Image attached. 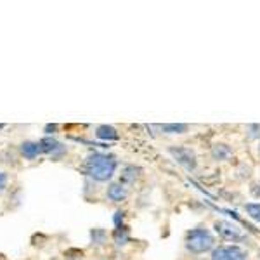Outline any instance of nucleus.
Segmentation results:
<instances>
[{
  "label": "nucleus",
  "instance_id": "obj_1",
  "mask_svg": "<svg viewBox=\"0 0 260 260\" xmlns=\"http://www.w3.org/2000/svg\"><path fill=\"white\" fill-rule=\"evenodd\" d=\"M83 170H85V174H89L94 180L104 182V180H110L113 177V174H115L116 160L113 156H108V154L94 153L85 160Z\"/></svg>",
  "mask_w": 260,
  "mask_h": 260
},
{
  "label": "nucleus",
  "instance_id": "obj_2",
  "mask_svg": "<svg viewBox=\"0 0 260 260\" xmlns=\"http://www.w3.org/2000/svg\"><path fill=\"white\" fill-rule=\"evenodd\" d=\"M186 248L194 255L213 251L215 248V236L207 228H194L186 233Z\"/></svg>",
  "mask_w": 260,
  "mask_h": 260
},
{
  "label": "nucleus",
  "instance_id": "obj_3",
  "mask_svg": "<svg viewBox=\"0 0 260 260\" xmlns=\"http://www.w3.org/2000/svg\"><path fill=\"white\" fill-rule=\"evenodd\" d=\"M169 153L172 154V158H174L179 165L184 167V169L194 170L196 167H198V160H196L194 151L189 148H184V146H170Z\"/></svg>",
  "mask_w": 260,
  "mask_h": 260
},
{
  "label": "nucleus",
  "instance_id": "obj_4",
  "mask_svg": "<svg viewBox=\"0 0 260 260\" xmlns=\"http://www.w3.org/2000/svg\"><path fill=\"white\" fill-rule=\"evenodd\" d=\"M213 228H215V233L219 234L222 240H228L233 243H240L245 240L243 231L238 228V225L231 224L228 220H217L215 224H213Z\"/></svg>",
  "mask_w": 260,
  "mask_h": 260
},
{
  "label": "nucleus",
  "instance_id": "obj_5",
  "mask_svg": "<svg viewBox=\"0 0 260 260\" xmlns=\"http://www.w3.org/2000/svg\"><path fill=\"white\" fill-rule=\"evenodd\" d=\"M248 253L238 245L215 246L212 251V260H246Z\"/></svg>",
  "mask_w": 260,
  "mask_h": 260
},
{
  "label": "nucleus",
  "instance_id": "obj_6",
  "mask_svg": "<svg viewBox=\"0 0 260 260\" xmlns=\"http://www.w3.org/2000/svg\"><path fill=\"white\" fill-rule=\"evenodd\" d=\"M127 187L123 186V184H111L110 187H108L106 191V196L110 198L111 201H115V203H118V201H123L127 198Z\"/></svg>",
  "mask_w": 260,
  "mask_h": 260
},
{
  "label": "nucleus",
  "instance_id": "obj_7",
  "mask_svg": "<svg viewBox=\"0 0 260 260\" xmlns=\"http://www.w3.org/2000/svg\"><path fill=\"white\" fill-rule=\"evenodd\" d=\"M39 146H40V151L42 153H50V154H54V153H62L64 151V148H62V144L61 142H57L56 139H52V137H44L40 142H39Z\"/></svg>",
  "mask_w": 260,
  "mask_h": 260
},
{
  "label": "nucleus",
  "instance_id": "obj_8",
  "mask_svg": "<svg viewBox=\"0 0 260 260\" xmlns=\"http://www.w3.org/2000/svg\"><path fill=\"white\" fill-rule=\"evenodd\" d=\"M231 154H233V149H231L228 144H224V142H217V144L212 146V158L213 160L224 161V160H228Z\"/></svg>",
  "mask_w": 260,
  "mask_h": 260
},
{
  "label": "nucleus",
  "instance_id": "obj_9",
  "mask_svg": "<svg viewBox=\"0 0 260 260\" xmlns=\"http://www.w3.org/2000/svg\"><path fill=\"white\" fill-rule=\"evenodd\" d=\"M95 136L103 141H116L118 139V132H116V128L110 127V125H101V127H98V130H95Z\"/></svg>",
  "mask_w": 260,
  "mask_h": 260
},
{
  "label": "nucleus",
  "instance_id": "obj_10",
  "mask_svg": "<svg viewBox=\"0 0 260 260\" xmlns=\"http://www.w3.org/2000/svg\"><path fill=\"white\" fill-rule=\"evenodd\" d=\"M21 153L24 154V158H28V160H33V158L39 156V153H42L40 151V146L39 142H23V146H21Z\"/></svg>",
  "mask_w": 260,
  "mask_h": 260
},
{
  "label": "nucleus",
  "instance_id": "obj_11",
  "mask_svg": "<svg viewBox=\"0 0 260 260\" xmlns=\"http://www.w3.org/2000/svg\"><path fill=\"white\" fill-rule=\"evenodd\" d=\"M158 128L165 134H186L189 130V125L187 123H163L158 125Z\"/></svg>",
  "mask_w": 260,
  "mask_h": 260
},
{
  "label": "nucleus",
  "instance_id": "obj_12",
  "mask_svg": "<svg viewBox=\"0 0 260 260\" xmlns=\"http://www.w3.org/2000/svg\"><path fill=\"white\" fill-rule=\"evenodd\" d=\"M113 238H115V243L118 246L125 245V243L128 241V229L127 228H118L115 229V233H113Z\"/></svg>",
  "mask_w": 260,
  "mask_h": 260
},
{
  "label": "nucleus",
  "instance_id": "obj_13",
  "mask_svg": "<svg viewBox=\"0 0 260 260\" xmlns=\"http://www.w3.org/2000/svg\"><path fill=\"white\" fill-rule=\"evenodd\" d=\"M245 212L248 213L250 219L260 222V203H246Z\"/></svg>",
  "mask_w": 260,
  "mask_h": 260
},
{
  "label": "nucleus",
  "instance_id": "obj_14",
  "mask_svg": "<svg viewBox=\"0 0 260 260\" xmlns=\"http://www.w3.org/2000/svg\"><path fill=\"white\" fill-rule=\"evenodd\" d=\"M246 136H248L250 139H260V125L258 123L246 125Z\"/></svg>",
  "mask_w": 260,
  "mask_h": 260
},
{
  "label": "nucleus",
  "instance_id": "obj_15",
  "mask_svg": "<svg viewBox=\"0 0 260 260\" xmlns=\"http://www.w3.org/2000/svg\"><path fill=\"white\" fill-rule=\"evenodd\" d=\"M136 172H137L136 167H125V169H123V175H121V179L127 180V182H132V180H136V177H137Z\"/></svg>",
  "mask_w": 260,
  "mask_h": 260
},
{
  "label": "nucleus",
  "instance_id": "obj_16",
  "mask_svg": "<svg viewBox=\"0 0 260 260\" xmlns=\"http://www.w3.org/2000/svg\"><path fill=\"white\" fill-rule=\"evenodd\" d=\"M251 192H253L255 196H260V180L253 184V187H251Z\"/></svg>",
  "mask_w": 260,
  "mask_h": 260
},
{
  "label": "nucleus",
  "instance_id": "obj_17",
  "mask_svg": "<svg viewBox=\"0 0 260 260\" xmlns=\"http://www.w3.org/2000/svg\"><path fill=\"white\" fill-rule=\"evenodd\" d=\"M4 187H6V175L0 172V191H2Z\"/></svg>",
  "mask_w": 260,
  "mask_h": 260
},
{
  "label": "nucleus",
  "instance_id": "obj_18",
  "mask_svg": "<svg viewBox=\"0 0 260 260\" xmlns=\"http://www.w3.org/2000/svg\"><path fill=\"white\" fill-rule=\"evenodd\" d=\"M0 128H4V125H2V123H0Z\"/></svg>",
  "mask_w": 260,
  "mask_h": 260
},
{
  "label": "nucleus",
  "instance_id": "obj_19",
  "mask_svg": "<svg viewBox=\"0 0 260 260\" xmlns=\"http://www.w3.org/2000/svg\"><path fill=\"white\" fill-rule=\"evenodd\" d=\"M258 154H260V144H258Z\"/></svg>",
  "mask_w": 260,
  "mask_h": 260
}]
</instances>
